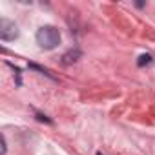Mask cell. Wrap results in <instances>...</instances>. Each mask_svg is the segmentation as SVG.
<instances>
[{"label":"cell","instance_id":"obj_6","mask_svg":"<svg viewBox=\"0 0 155 155\" xmlns=\"http://www.w3.org/2000/svg\"><path fill=\"white\" fill-rule=\"evenodd\" d=\"M37 119H38V120H44V122H48V124H53V122H51V119H48V117H46V115H42V113H37Z\"/></svg>","mask_w":155,"mask_h":155},{"label":"cell","instance_id":"obj_5","mask_svg":"<svg viewBox=\"0 0 155 155\" xmlns=\"http://www.w3.org/2000/svg\"><path fill=\"white\" fill-rule=\"evenodd\" d=\"M150 62H151V57H150V55H140L139 60H137V64H139L140 68H142L144 64H150Z\"/></svg>","mask_w":155,"mask_h":155},{"label":"cell","instance_id":"obj_3","mask_svg":"<svg viewBox=\"0 0 155 155\" xmlns=\"http://www.w3.org/2000/svg\"><path fill=\"white\" fill-rule=\"evenodd\" d=\"M82 57V53H81V49H69L68 53H64L62 55V64H66V66H69V64H73V62H77Z\"/></svg>","mask_w":155,"mask_h":155},{"label":"cell","instance_id":"obj_7","mask_svg":"<svg viewBox=\"0 0 155 155\" xmlns=\"http://www.w3.org/2000/svg\"><path fill=\"white\" fill-rule=\"evenodd\" d=\"M6 150H8V148H6V139H4V135H2V155L6 153Z\"/></svg>","mask_w":155,"mask_h":155},{"label":"cell","instance_id":"obj_2","mask_svg":"<svg viewBox=\"0 0 155 155\" xmlns=\"http://www.w3.org/2000/svg\"><path fill=\"white\" fill-rule=\"evenodd\" d=\"M18 37V26L8 18H2L0 20V38L6 40V42H11Z\"/></svg>","mask_w":155,"mask_h":155},{"label":"cell","instance_id":"obj_1","mask_svg":"<svg viewBox=\"0 0 155 155\" xmlns=\"http://www.w3.org/2000/svg\"><path fill=\"white\" fill-rule=\"evenodd\" d=\"M37 44L42 49H55L60 44V31L53 26H42L37 31Z\"/></svg>","mask_w":155,"mask_h":155},{"label":"cell","instance_id":"obj_4","mask_svg":"<svg viewBox=\"0 0 155 155\" xmlns=\"http://www.w3.org/2000/svg\"><path fill=\"white\" fill-rule=\"evenodd\" d=\"M29 68H31V69H37V71H40L42 75H46V77H49V79H51V81H55V77H53V75H51V73H49V71H48L46 68H42V66H38V64H33V62L29 64Z\"/></svg>","mask_w":155,"mask_h":155},{"label":"cell","instance_id":"obj_8","mask_svg":"<svg viewBox=\"0 0 155 155\" xmlns=\"http://www.w3.org/2000/svg\"><path fill=\"white\" fill-rule=\"evenodd\" d=\"M97 155H102V153H97Z\"/></svg>","mask_w":155,"mask_h":155}]
</instances>
